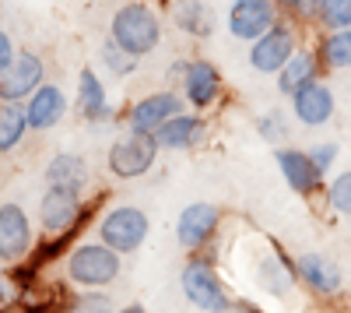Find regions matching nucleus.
Instances as JSON below:
<instances>
[{"mask_svg": "<svg viewBox=\"0 0 351 313\" xmlns=\"http://www.w3.org/2000/svg\"><path fill=\"white\" fill-rule=\"evenodd\" d=\"M263 275H260V281L267 286V292H285L288 286H291V271H285L278 261H263V268H260Z\"/></svg>", "mask_w": 351, "mask_h": 313, "instance_id": "obj_27", "label": "nucleus"}, {"mask_svg": "<svg viewBox=\"0 0 351 313\" xmlns=\"http://www.w3.org/2000/svg\"><path fill=\"white\" fill-rule=\"evenodd\" d=\"M43 74H46V67L36 53H18L14 64L0 74V99L4 102L28 99L36 89H43Z\"/></svg>", "mask_w": 351, "mask_h": 313, "instance_id": "obj_8", "label": "nucleus"}, {"mask_svg": "<svg viewBox=\"0 0 351 313\" xmlns=\"http://www.w3.org/2000/svg\"><path fill=\"white\" fill-rule=\"evenodd\" d=\"M183 292L193 306L208 310V313H225L228 310V296L221 289V281L215 275V268L208 261L193 257L190 264H183Z\"/></svg>", "mask_w": 351, "mask_h": 313, "instance_id": "obj_5", "label": "nucleus"}, {"mask_svg": "<svg viewBox=\"0 0 351 313\" xmlns=\"http://www.w3.org/2000/svg\"><path fill=\"white\" fill-rule=\"evenodd\" d=\"M0 299H4V281H0Z\"/></svg>", "mask_w": 351, "mask_h": 313, "instance_id": "obj_35", "label": "nucleus"}, {"mask_svg": "<svg viewBox=\"0 0 351 313\" xmlns=\"http://www.w3.org/2000/svg\"><path fill=\"white\" fill-rule=\"evenodd\" d=\"M109 39H116V46H123L130 56H148L162 39V21L148 4L134 0V4H123L112 14Z\"/></svg>", "mask_w": 351, "mask_h": 313, "instance_id": "obj_1", "label": "nucleus"}, {"mask_svg": "<svg viewBox=\"0 0 351 313\" xmlns=\"http://www.w3.org/2000/svg\"><path fill=\"white\" fill-rule=\"evenodd\" d=\"M291 53H295V36H291V28H281L274 25L271 32H263L253 46H250V64L260 71V74H274L281 71Z\"/></svg>", "mask_w": 351, "mask_h": 313, "instance_id": "obj_9", "label": "nucleus"}, {"mask_svg": "<svg viewBox=\"0 0 351 313\" xmlns=\"http://www.w3.org/2000/svg\"><path fill=\"white\" fill-rule=\"evenodd\" d=\"M120 313H144V306H137V303H134V306H127V310H120Z\"/></svg>", "mask_w": 351, "mask_h": 313, "instance_id": "obj_34", "label": "nucleus"}, {"mask_svg": "<svg viewBox=\"0 0 351 313\" xmlns=\"http://www.w3.org/2000/svg\"><path fill=\"white\" fill-rule=\"evenodd\" d=\"M204 130H208V124H204L200 117H193V113H176L172 120H165L155 130V141H158V148L183 152V148H193L197 145V141L204 137Z\"/></svg>", "mask_w": 351, "mask_h": 313, "instance_id": "obj_16", "label": "nucleus"}, {"mask_svg": "<svg viewBox=\"0 0 351 313\" xmlns=\"http://www.w3.org/2000/svg\"><path fill=\"white\" fill-rule=\"evenodd\" d=\"M64 113H67V95L56 89V84H43V89H36L25 102V117H28V127L32 130L56 127L64 120Z\"/></svg>", "mask_w": 351, "mask_h": 313, "instance_id": "obj_12", "label": "nucleus"}, {"mask_svg": "<svg viewBox=\"0 0 351 313\" xmlns=\"http://www.w3.org/2000/svg\"><path fill=\"white\" fill-rule=\"evenodd\" d=\"M176 113H183L180 95H172V92H155V95L141 99V102L130 109V130H134V134H155L165 120L176 117Z\"/></svg>", "mask_w": 351, "mask_h": 313, "instance_id": "obj_10", "label": "nucleus"}, {"mask_svg": "<svg viewBox=\"0 0 351 313\" xmlns=\"http://www.w3.org/2000/svg\"><path fill=\"white\" fill-rule=\"evenodd\" d=\"M28 130V117L21 102H0V152H11L21 145Z\"/></svg>", "mask_w": 351, "mask_h": 313, "instance_id": "obj_22", "label": "nucleus"}, {"mask_svg": "<svg viewBox=\"0 0 351 313\" xmlns=\"http://www.w3.org/2000/svg\"><path fill=\"white\" fill-rule=\"evenodd\" d=\"M278 165H281V176L288 180L291 190L309 194L319 183V169L313 165L309 152H295V148H281L278 152Z\"/></svg>", "mask_w": 351, "mask_h": 313, "instance_id": "obj_18", "label": "nucleus"}, {"mask_svg": "<svg viewBox=\"0 0 351 313\" xmlns=\"http://www.w3.org/2000/svg\"><path fill=\"white\" fill-rule=\"evenodd\" d=\"M309 81H316V56L306 53V49H295L291 60L278 71V89L285 95H295L299 89H306Z\"/></svg>", "mask_w": 351, "mask_h": 313, "instance_id": "obj_21", "label": "nucleus"}, {"mask_svg": "<svg viewBox=\"0 0 351 313\" xmlns=\"http://www.w3.org/2000/svg\"><path fill=\"white\" fill-rule=\"evenodd\" d=\"M172 14H176V25L183 28L186 36H211L215 32V18H211V8L204 0H176L172 4Z\"/></svg>", "mask_w": 351, "mask_h": 313, "instance_id": "obj_20", "label": "nucleus"}, {"mask_svg": "<svg viewBox=\"0 0 351 313\" xmlns=\"http://www.w3.org/2000/svg\"><path fill=\"white\" fill-rule=\"evenodd\" d=\"M102 64H106L112 74H134L137 56H130L123 46H116V39H106V43H102Z\"/></svg>", "mask_w": 351, "mask_h": 313, "instance_id": "obj_25", "label": "nucleus"}, {"mask_svg": "<svg viewBox=\"0 0 351 313\" xmlns=\"http://www.w3.org/2000/svg\"><path fill=\"white\" fill-rule=\"evenodd\" d=\"M14 64V43H11V36L0 28V74H4L8 67Z\"/></svg>", "mask_w": 351, "mask_h": 313, "instance_id": "obj_33", "label": "nucleus"}, {"mask_svg": "<svg viewBox=\"0 0 351 313\" xmlns=\"http://www.w3.org/2000/svg\"><path fill=\"white\" fill-rule=\"evenodd\" d=\"M256 127H260V134L267 137V141H281V137L288 134V130H285V120L278 117V113H267V117H260Z\"/></svg>", "mask_w": 351, "mask_h": 313, "instance_id": "obj_30", "label": "nucleus"}, {"mask_svg": "<svg viewBox=\"0 0 351 313\" xmlns=\"http://www.w3.org/2000/svg\"><path fill=\"white\" fill-rule=\"evenodd\" d=\"M67 275H71V281L88 286V289L109 286L120 275V253L109 250L106 243H84L67 257Z\"/></svg>", "mask_w": 351, "mask_h": 313, "instance_id": "obj_2", "label": "nucleus"}, {"mask_svg": "<svg viewBox=\"0 0 351 313\" xmlns=\"http://www.w3.org/2000/svg\"><path fill=\"white\" fill-rule=\"evenodd\" d=\"M155 155H158L155 134H134L130 130L127 137H120L109 148V169L120 180H134V176H144L155 165Z\"/></svg>", "mask_w": 351, "mask_h": 313, "instance_id": "obj_4", "label": "nucleus"}, {"mask_svg": "<svg viewBox=\"0 0 351 313\" xmlns=\"http://www.w3.org/2000/svg\"><path fill=\"white\" fill-rule=\"evenodd\" d=\"M32 246V225L18 205L0 208V261H21Z\"/></svg>", "mask_w": 351, "mask_h": 313, "instance_id": "obj_11", "label": "nucleus"}, {"mask_svg": "<svg viewBox=\"0 0 351 313\" xmlns=\"http://www.w3.org/2000/svg\"><path fill=\"white\" fill-rule=\"evenodd\" d=\"M285 4L295 14H302V18H319V11H324L327 0H285Z\"/></svg>", "mask_w": 351, "mask_h": 313, "instance_id": "obj_32", "label": "nucleus"}, {"mask_svg": "<svg viewBox=\"0 0 351 313\" xmlns=\"http://www.w3.org/2000/svg\"><path fill=\"white\" fill-rule=\"evenodd\" d=\"M71 313H112V303L102 292H88V296H77L71 303Z\"/></svg>", "mask_w": 351, "mask_h": 313, "instance_id": "obj_29", "label": "nucleus"}, {"mask_svg": "<svg viewBox=\"0 0 351 313\" xmlns=\"http://www.w3.org/2000/svg\"><path fill=\"white\" fill-rule=\"evenodd\" d=\"M295 271H299V278L306 281V286L313 292H319V296H330V292L341 289V271H337L334 261L324 257V253H302Z\"/></svg>", "mask_w": 351, "mask_h": 313, "instance_id": "obj_17", "label": "nucleus"}, {"mask_svg": "<svg viewBox=\"0 0 351 313\" xmlns=\"http://www.w3.org/2000/svg\"><path fill=\"white\" fill-rule=\"evenodd\" d=\"M183 92H186V102H193L197 109H208L218 92H221V74L215 64L208 60H193L186 67V78H183Z\"/></svg>", "mask_w": 351, "mask_h": 313, "instance_id": "obj_15", "label": "nucleus"}, {"mask_svg": "<svg viewBox=\"0 0 351 313\" xmlns=\"http://www.w3.org/2000/svg\"><path fill=\"white\" fill-rule=\"evenodd\" d=\"M77 106L88 120H109V102H106V89L95 71H81L77 74Z\"/></svg>", "mask_w": 351, "mask_h": 313, "instance_id": "obj_19", "label": "nucleus"}, {"mask_svg": "<svg viewBox=\"0 0 351 313\" xmlns=\"http://www.w3.org/2000/svg\"><path fill=\"white\" fill-rule=\"evenodd\" d=\"M330 205H334L341 215H351V173H341V176L330 183Z\"/></svg>", "mask_w": 351, "mask_h": 313, "instance_id": "obj_28", "label": "nucleus"}, {"mask_svg": "<svg viewBox=\"0 0 351 313\" xmlns=\"http://www.w3.org/2000/svg\"><path fill=\"white\" fill-rule=\"evenodd\" d=\"M84 180H88V165H84V159H77V155H56V159L46 165V183L81 190Z\"/></svg>", "mask_w": 351, "mask_h": 313, "instance_id": "obj_23", "label": "nucleus"}, {"mask_svg": "<svg viewBox=\"0 0 351 313\" xmlns=\"http://www.w3.org/2000/svg\"><path fill=\"white\" fill-rule=\"evenodd\" d=\"M319 21H324L330 32L351 28V0H327L324 11H319Z\"/></svg>", "mask_w": 351, "mask_h": 313, "instance_id": "obj_26", "label": "nucleus"}, {"mask_svg": "<svg viewBox=\"0 0 351 313\" xmlns=\"http://www.w3.org/2000/svg\"><path fill=\"white\" fill-rule=\"evenodd\" d=\"M309 159H313V165L319 169V176H324L327 169L334 165V159H337V145H316V148L309 152Z\"/></svg>", "mask_w": 351, "mask_h": 313, "instance_id": "obj_31", "label": "nucleus"}, {"mask_svg": "<svg viewBox=\"0 0 351 313\" xmlns=\"http://www.w3.org/2000/svg\"><path fill=\"white\" fill-rule=\"evenodd\" d=\"M278 21L274 0H236L228 11V32L236 39H260L263 32H271Z\"/></svg>", "mask_w": 351, "mask_h": 313, "instance_id": "obj_7", "label": "nucleus"}, {"mask_svg": "<svg viewBox=\"0 0 351 313\" xmlns=\"http://www.w3.org/2000/svg\"><path fill=\"white\" fill-rule=\"evenodd\" d=\"M319 56L330 64V67H351V28H341V32H330L319 46Z\"/></svg>", "mask_w": 351, "mask_h": 313, "instance_id": "obj_24", "label": "nucleus"}, {"mask_svg": "<svg viewBox=\"0 0 351 313\" xmlns=\"http://www.w3.org/2000/svg\"><path fill=\"white\" fill-rule=\"evenodd\" d=\"M99 240L116 250V253H134L144 240H148V215L141 208H112L102 225H99Z\"/></svg>", "mask_w": 351, "mask_h": 313, "instance_id": "obj_3", "label": "nucleus"}, {"mask_svg": "<svg viewBox=\"0 0 351 313\" xmlns=\"http://www.w3.org/2000/svg\"><path fill=\"white\" fill-rule=\"evenodd\" d=\"M77 215H81V201H77L74 187L49 183L46 194L39 197V222H43V229L53 233V236H64L71 225L77 222Z\"/></svg>", "mask_w": 351, "mask_h": 313, "instance_id": "obj_6", "label": "nucleus"}, {"mask_svg": "<svg viewBox=\"0 0 351 313\" xmlns=\"http://www.w3.org/2000/svg\"><path fill=\"white\" fill-rule=\"evenodd\" d=\"M291 109H295V117L309 127H319L334 117V92L327 89L324 81H309L306 89H299L291 95Z\"/></svg>", "mask_w": 351, "mask_h": 313, "instance_id": "obj_14", "label": "nucleus"}, {"mask_svg": "<svg viewBox=\"0 0 351 313\" xmlns=\"http://www.w3.org/2000/svg\"><path fill=\"white\" fill-rule=\"evenodd\" d=\"M215 229H218V208H215V205H204V201L183 208L180 222H176V236H180V243H183L186 250L204 246V243L211 240Z\"/></svg>", "mask_w": 351, "mask_h": 313, "instance_id": "obj_13", "label": "nucleus"}]
</instances>
